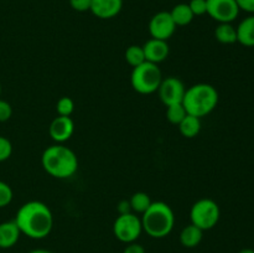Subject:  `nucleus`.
<instances>
[{
	"mask_svg": "<svg viewBox=\"0 0 254 253\" xmlns=\"http://www.w3.org/2000/svg\"><path fill=\"white\" fill-rule=\"evenodd\" d=\"M15 222L20 232L32 240L47 237L54 227V216L46 203L29 201L17 210Z\"/></svg>",
	"mask_w": 254,
	"mask_h": 253,
	"instance_id": "nucleus-1",
	"label": "nucleus"
},
{
	"mask_svg": "<svg viewBox=\"0 0 254 253\" xmlns=\"http://www.w3.org/2000/svg\"><path fill=\"white\" fill-rule=\"evenodd\" d=\"M44 170L56 179L71 178L78 169V159L74 151L62 144L45 149L41 156Z\"/></svg>",
	"mask_w": 254,
	"mask_h": 253,
	"instance_id": "nucleus-2",
	"label": "nucleus"
},
{
	"mask_svg": "<svg viewBox=\"0 0 254 253\" xmlns=\"http://www.w3.org/2000/svg\"><path fill=\"white\" fill-rule=\"evenodd\" d=\"M141 226L146 235L153 238L169 236L175 225V215L170 206L163 201L151 202L148 210L141 216Z\"/></svg>",
	"mask_w": 254,
	"mask_h": 253,
	"instance_id": "nucleus-3",
	"label": "nucleus"
},
{
	"mask_svg": "<svg viewBox=\"0 0 254 253\" xmlns=\"http://www.w3.org/2000/svg\"><path fill=\"white\" fill-rule=\"evenodd\" d=\"M218 92L208 83H197L185 91L183 106L186 113L197 118L210 114L217 107Z\"/></svg>",
	"mask_w": 254,
	"mask_h": 253,
	"instance_id": "nucleus-4",
	"label": "nucleus"
},
{
	"mask_svg": "<svg viewBox=\"0 0 254 253\" xmlns=\"http://www.w3.org/2000/svg\"><path fill=\"white\" fill-rule=\"evenodd\" d=\"M161 81L163 74L158 64L148 61L134 67L130 74L131 87L140 94H151L156 92Z\"/></svg>",
	"mask_w": 254,
	"mask_h": 253,
	"instance_id": "nucleus-5",
	"label": "nucleus"
},
{
	"mask_svg": "<svg viewBox=\"0 0 254 253\" xmlns=\"http://www.w3.org/2000/svg\"><path fill=\"white\" fill-rule=\"evenodd\" d=\"M221 211L217 202L211 198H200L190 210L191 223L202 231H208L217 225Z\"/></svg>",
	"mask_w": 254,
	"mask_h": 253,
	"instance_id": "nucleus-6",
	"label": "nucleus"
},
{
	"mask_svg": "<svg viewBox=\"0 0 254 253\" xmlns=\"http://www.w3.org/2000/svg\"><path fill=\"white\" fill-rule=\"evenodd\" d=\"M141 232H143L141 220L134 212L119 215L113 223V233L117 240L127 245L135 242L140 237Z\"/></svg>",
	"mask_w": 254,
	"mask_h": 253,
	"instance_id": "nucleus-7",
	"label": "nucleus"
},
{
	"mask_svg": "<svg viewBox=\"0 0 254 253\" xmlns=\"http://www.w3.org/2000/svg\"><path fill=\"white\" fill-rule=\"evenodd\" d=\"M185 84L183 83L180 78L178 77H166L163 78L160 86H159L158 93L160 97L161 102L166 107L171 104L183 103L184 96H185Z\"/></svg>",
	"mask_w": 254,
	"mask_h": 253,
	"instance_id": "nucleus-8",
	"label": "nucleus"
},
{
	"mask_svg": "<svg viewBox=\"0 0 254 253\" xmlns=\"http://www.w3.org/2000/svg\"><path fill=\"white\" fill-rule=\"evenodd\" d=\"M207 12L213 20L218 22H232L240 14L236 0H206Z\"/></svg>",
	"mask_w": 254,
	"mask_h": 253,
	"instance_id": "nucleus-9",
	"label": "nucleus"
},
{
	"mask_svg": "<svg viewBox=\"0 0 254 253\" xmlns=\"http://www.w3.org/2000/svg\"><path fill=\"white\" fill-rule=\"evenodd\" d=\"M176 25L169 11H159L149 21V32L153 39L168 41L174 35Z\"/></svg>",
	"mask_w": 254,
	"mask_h": 253,
	"instance_id": "nucleus-10",
	"label": "nucleus"
},
{
	"mask_svg": "<svg viewBox=\"0 0 254 253\" xmlns=\"http://www.w3.org/2000/svg\"><path fill=\"white\" fill-rule=\"evenodd\" d=\"M74 131V123L71 117H56L49 126V134L57 144L68 140Z\"/></svg>",
	"mask_w": 254,
	"mask_h": 253,
	"instance_id": "nucleus-11",
	"label": "nucleus"
},
{
	"mask_svg": "<svg viewBox=\"0 0 254 253\" xmlns=\"http://www.w3.org/2000/svg\"><path fill=\"white\" fill-rule=\"evenodd\" d=\"M143 50L144 55H145V61L155 64L165 61L166 57L169 56V51H170L168 41L153 39V37L143 45Z\"/></svg>",
	"mask_w": 254,
	"mask_h": 253,
	"instance_id": "nucleus-12",
	"label": "nucleus"
},
{
	"mask_svg": "<svg viewBox=\"0 0 254 253\" xmlns=\"http://www.w3.org/2000/svg\"><path fill=\"white\" fill-rule=\"evenodd\" d=\"M123 0H92L91 10L94 16L99 19H112L121 12Z\"/></svg>",
	"mask_w": 254,
	"mask_h": 253,
	"instance_id": "nucleus-13",
	"label": "nucleus"
},
{
	"mask_svg": "<svg viewBox=\"0 0 254 253\" xmlns=\"http://www.w3.org/2000/svg\"><path fill=\"white\" fill-rule=\"evenodd\" d=\"M20 232L15 221H6V222L0 223V248L6 250V248L14 247L19 241Z\"/></svg>",
	"mask_w": 254,
	"mask_h": 253,
	"instance_id": "nucleus-14",
	"label": "nucleus"
},
{
	"mask_svg": "<svg viewBox=\"0 0 254 253\" xmlns=\"http://www.w3.org/2000/svg\"><path fill=\"white\" fill-rule=\"evenodd\" d=\"M236 30L237 42L246 47H254V15L243 19Z\"/></svg>",
	"mask_w": 254,
	"mask_h": 253,
	"instance_id": "nucleus-15",
	"label": "nucleus"
},
{
	"mask_svg": "<svg viewBox=\"0 0 254 253\" xmlns=\"http://www.w3.org/2000/svg\"><path fill=\"white\" fill-rule=\"evenodd\" d=\"M203 237V231L198 228L197 226L188 225L184 227L180 232V243L186 248H193L197 247L201 243Z\"/></svg>",
	"mask_w": 254,
	"mask_h": 253,
	"instance_id": "nucleus-16",
	"label": "nucleus"
},
{
	"mask_svg": "<svg viewBox=\"0 0 254 253\" xmlns=\"http://www.w3.org/2000/svg\"><path fill=\"white\" fill-rule=\"evenodd\" d=\"M178 126L183 136L189 139L195 138L201 130V118L191 116V114H186L185 118L181 121V123Z\"/></svg>",
	"mask_w": 254,
	"mask_h": 253,
	"instance_id": "nucleus-17",
	"label": "nucleus"
},
{
	"mask_svg": "<svg viewBox=\"0 0 254 253\" xmlns=\"http://www.w3.org/2000/svg\"><path fill=\"white\" fill-rule=\"evenodd\" d=\"M215 37L221 44H235L237 42V30L231 22H220L215 30Z\"/></svg>",
	"mask_w": 254,
	"mask_h": 253,
	"instance_id": "nucleus-18",
	"label": "nucleus"
},
{
	"mask_svg": "<svg viewBox=\"0 0 254 253\" xmlns=\"http://www.w3.org/2000/svg\"><path fill=\"white\" fill-rule=\"evenodd\" d=\"M170 12L171 17H173L174 22H175L176 26H186V25L190 24L193 20V14L191 11L189 4H185V2H181V4L175 5L173 7V10Z\"/></svg>",
	"mask_w": 254,
	"mask_h": 253,
	"instance_id": "nucleus-19",
	"label": "nucleus"
},
{
	"mask_svg": "<svg viewBox=\"0 0 254 253\" xmlns=\"http://www.w3.org/2000/svg\"><path fill=\"white\" fill-rule=\"evenodd\" d=\"M151 202H153V201H151L150 196H149L146 192H143V191H139V192L133 193L131 197L129 198L131 212L141 213V215L148 210L149 206L151 205Z\"/></svg>",
	"mask_w": 254,
	"mask_h": 253,
	"instance_id": "nucleus-20",
	"label": "nucleus"
},
{
	"mask_svg": "<svg viewBox=\"0 0 254 253\" xmlns=\"http://www.w3.org/2000/svg\"><path fill=\"white\" fill-rule=\"evenodd\" d=\"M126 61L128 62V64H130L131 67H136L139 64H141L143 62H145V55H144L143 46H139V45H131L127 49L126 55Z\"/></svg>",
	"mask_w": 254,
	"mask_h": 253,
	"instance_id": "nucleus-21",
	"label": "nucleus"
},
{
	"mask_svg": "<svg viewBox=\"0 0 254 253\" xmlns=\"http://www.w3.org/2000/svg\"><path fill=\"white\" fill-rule=\"evenodd\" d=\"M186 111L184 108L183 103L178 104H171V106L166 107V118L170 122L171 124H175V126H179L181 123L184 118L186 116Z\"/></svg>",
	"mask_w": 254,
	"mask_h": 253,
	"instance_id": "nucleus-22",
	"label": "nucleus"
},
{
	"mask_svg": "<svg viewBox=\"0 0 254 253\" xmlns=\"http://www.w3.org/2000/svg\"><path fill=\"white\" fill-rule=\"evenodd\" d=\"M74 111V102L69 97H61L56 103V112L61 117H69Z\"/></svg>",
	"mask_w": 254,
	"mask_h": 253,
	"instance_id": "nucleus-23",
	"label": "nucleus"
},
{
	"mask_svg": "<svg viewBox=\"0 0 254 253\" xmlns=\"http://www.w3.org/2000/svg\"><path fill=\"white\" fill-rule=\"evenodd\" d=\"M12 196H14V193H12V190L9 186V184L0 180V208L9 205L12 200Z\"/></svg>",
	"mask_w": 254,
	"mask_h": 253,
	"instance_id": "nucleus-24",
	"label": "nucleus"
},
{
	"mask_svg": "<svg viewBox=\"0 0 254 253\" xmlns=\"http://www.w3.org/2000/svg\"><path fill=\"white\" fill-rule=\"evenodd\" d=\"M12 154V144L5 136L0 135V163L7 160Z\"/></svg>",
	"mask_w": 254,
	"mask_h": 253,
	"instance_id": "nucleus-25",
	"label": "nucleus"
},
{
	"mask_svg": "<svg viewBox=\"0 0 254 253\" xmlns=\"http://www.w3.org/2000/svg\"><path fill=\"white\" fill-rule=\"evenodd\" d=\"M191 11H192L193 16H201L207 12V2L206 0H191L189 2Z\"/></svg>",
	"mask_w": 254,
	"mask_h": 253,
	"instance_id": "nucleus-26",
	"label": "nucleus"
},
{
	"mask_svg": "<svg viewBox=\"0 0 254 253\" xmlns=\"http://www.w3.org/2000/svg\"><path fill=\"white\" fill-rule=\"evenodd\" d=\"M12 108L9 102L0 98V122H6L11 118Z\"/></svg>",
	"mask_w": 254,
	"mask_h": 253,
	"instance_id": "nucleus-27",
	"label": "nucleus"
},
{
	"mask_svg": "<svg viewBox=\"0 0 254 253\" xmlns=\"http://www.w3.org/2000/svg\"><path fill=\"white\" fill-rule=\"evenodd\" d=\"M92 0H69V5L73 10L78 12H84L91 10Z\"/></svg>",
	"mask_w": 254,
	"mask_h": 253,
	"instance_id": "nucleus-28",
	"label": "nucleus"
},
{
	"mask_svg": "<svg viewBox=\"0 0 254 253\" xmlns=\"http://www.w3.org/2000/svg\"><path fill=\"white\" fill-rule=\"evenodd\" d=\"M240 10L254 14V0H236Z\"/></svg>",
	"mask_w": 254,
	"mask_h": 253,
	"instance_id": "nucleus-29",
	"label": "nucleus"
},
{
	"mask_svg": "<svg viewBox=\"0 0 254 253\" xmlns=\"http://www.w3.org/2000/svg\"><path fill=\"white\" fill-rule=\"evenodd\" d=\"M123 253H145V248L136 242H131L127 245Z\"/></svg>",
	"mask_w": 254,
	"mask_h": 253,
	"instance_id": "nucleus-30",
	"label": "nucleus"
},
{
	"mask_svg": "<svg viewBox=\"0 0 254 253\" xmlns=\"http://www.w3.org/2000/svg\"><path fill=\"white\" fill-rule=\"evenodd\" d=\"M118 212L119 215H123V213H129L131 212L130 203H129V200H123L118 203Z\"/></svg>",
	"mask_w": 254,
	"mask_h": 253,
	"instance_id": "nucleus-31",
	"label": "nucleus"
},
{
	"mask_svg": "<svg viewBox=\"0 0 254 253\" xmlns=\"http://www.w3.org/2000/svg\"><path fill=\"white\" fill-rule=\"evenodd\" d=\"M29 253H54V252H51V251L49 250H44V248H37V250L30 251Z\"/></svg>",
	"mask_w": 254,
	"mask_h": 253,
	"instance_id": "nucleus-32",
	"label": "nucleus"
},
{
	"mask_svg": "<svg viewBox=\"0 0 254 253\" xmlns=\"http://www.w3.org/2000/svg\"><path fill=\"white\" fill-rule=\"evenodd\" d=\"M238 253H254V250H252V248H243Z\"/></svg>",
	"mask_w": 254,
	"mask_h": 253,
	"instance_id": "nucleus-33",
	"label": "nucleus"
},
{
	"mask_svg": "<svg viewBox=\"0 0 254 253\" xmlns=\"http://www.w3.org/2000/svg\"><path fill=\"white\" fill-rule=\"evenodd\" d=\"M0 94H1V86H0Z\"/></svg>",
	"mask_w": 254,
	"mask_h": 253,
	"instance_id": "nucleus-34",
	"label": "nucleus"
}]
</instances>
